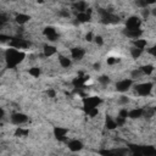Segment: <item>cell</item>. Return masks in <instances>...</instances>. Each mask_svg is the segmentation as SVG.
Masks as SVG:
<instances>
[{
	"label": "cell",
	"instance_id": "obj_5",
	"mask_svg": "<svg viewBox=\"0 0 156 156\" xmlns=\"http://www.w3.org/2000/svg\"><path fill=\"white\" fill-rule=\"evenodd\" d=\"M140 23H142V21H140L138 17H129L126 22V27L127 29H138L140 27Z\"/></svg>",
	"mask_w": 156,
	"mask_h": 156
},
{
	"label": "cell",
	"instance_id": "obj_10",
	"mask_svg": "<svg viewBox=\"0 0 156 156\" xmlns=\"http://www.w3.org/2000/svg\"><path fill=\"white\" fill-rule=\"evenodd\" d=\"M82 148H83V144L79 140H71L69 143V149L71 151H79Z\"/></svg>",
	"mask_w": 156,
	"mask_h": 156
},
{
	"label": "cell",
	"instance_id": "obj_22",
	"mask_svg": "<svg viewBox=\"0 0 156 156\" xmlns=\"http://www.w3.org/2000/svg\"><path fill=\"white\" fill-rule=\"evenodd\" d=\"M142 71L144 72V75H151L154 71V67L151 65H145V66H143Z\"/></svg>",
	"mask_w": 156,
	"mask_h": 156
},
{
	"label": "cell",
	"instance_id": "obj_14",
	"mask_svg": "<svg viewBox=\"0 0 156 156\" xmlns=\"http://www.w3.org/2000/svg\"><path fill=\"white\" fill-rule=\"evenodd\" d=\"M29 21V16L28 15H24V14H20L16 16V22L18 24H24L26 22H28Z\"/></svg>",
	"mask_w": 156,
	"mask_h": 156
},
{
	"label": "cell",
	"instance_id": "obj_4",
	"mask_svg": "<svg viewBox=\"0 0 156 156\" xmlns=\"http://www.w3.org/2000/svg\"><path fill=\"white\" fill-rule=\"evenodd\" d=\"M132 83H133L132 79H123V81H119L117 84H116V89H117V92H121V93L127 92L129 88H131Z\"/></svg>",
	"mask_w": 156,
	"mask_h": 156
},
{
	"label": "cell",
	"instance_id": "obj_37",
	"mask_svg": "<svg viewBox=\"0 0 156 156\" xmlns=\"http://www.w3.org/2000/svg\"><path fill=\"white\" fill-rule=\"evenodd\" d=\"M151 14H153V15H154V16H156V7H155V9H153V10H151Z\"/></svg>",
	"mask_w": 156,
	"mask_h": 156
},
{
	"label": "cell",
	"instance_id": "obj_28",
	"mask_svg": "<svg viewBox=\"0 0 156 156\" xmlns=\"http://www.w3.org/2000/svg\"><path fill=\"white\" fill-rule=\"evenodd\" d=\"M143 75H144V72L142 71V69H139V70H137V71H133V73H132L133 78H136V77H140V76H143Z\"/></svg>",
	"mask_w": 156,
	"mask_h": 156
},
{
	"label": "cell",
	"instance_id": "obj_20",
	"mask_svg": "<svg viewBox=\"0 0 156 156\" xmlns=\"http://www.w3.org/2000/svg\"><path fill=\"white\" fill-rule=\"evenodd\" d=\"M59 61H60V65H61L62 67H70V66H71V61H70L69 58L61 56V58L59 59Z\"/></svg>",
	"mask_w": 156,
	"mask_h": 156
},
{
	"label": "cell",
	"instance_id": "obj_9",
	"mask_svg": "<svg viewBox=\"0 0 156 156\" xmlns=\"http://www.w3.org/2000/svg\"><path fill=\"white\" fill-rule=\"evenodd\" d=\"M10 45L15 49H24L27 46V43L23 40V39H14L10 41Z\"/></svg>",
	"mask_w": 156,
	"mask_h": 156
},
{
	"label": "cell",
	"instance_id": "obj_30",
	"mask_svg": "<svg viewBox=\"0 0 156 156\" xmlns=\"http://www.w3.org/2000/svg\"><path fill=\"white\" fill-rule=\"evenodd\" d=\"M94 39L96 41V44H99V45H102L104 44V40H102V38L100 37V35H98V37H95Z\"/></svg>",
	"mask_w": 156,
	"mask_h": 156
},
{
	"label": "cell",
	"instance_id": "obj_1",
	"mask_svg": "<svg viewBox=\"0 0 156 156\" xmlns=\"http://www.w3.org/2000/svg\"><path fill=\"white\" fill-rule=\"evenodd\" d=\"M23 58H24V54L22 51H20L15 48L7 50V53H6V61H7V65L10 67H14L17 64H20V62L23 60Z\"/></svg>",
	"mask_w": 156,
	"mask_h": 156
},
{
	"label": "cell",
	"instance_id": "obj_35",
	"mask_svg": "<svg viewBox=\"0 0 156 156\" xmlns=\"http://www.w3.org/2000/svg\"><path fill=\"white\" fill-rule=\"evenodd\" d=\"M87 40H88V41L93 40V34H92V33H88V34H87Z\"/></svg>",
	"mask_w": 156,
	"mask_h": 156
},
{
	"label": "cell",
	"instance_id": "obj_24",
	"mask_svg": "<svg viewBox=\"0 0 156 156\" xmlns=\"http://www.w3.org/2000/svg\"><path fill=\"white\" fill-rule=\"evenodd\" d=\"M99 82H100L102 85H106L107 83L110 82V79H109L107 76H101V77H99Z\"/></svg>",
	"mask_w": 156,
	"mask_h": 156
},
{
	"label": "cell",
	"instance_id": "obj_16",
	"mask_svg": "<svg viewBox=\"0 0 156 156\" xmlns=\"http://www.w3.org/2000/svg\"><path fill=\"white\" fill-rule=\"evenodd\" d=\"M75 7H76V10H78L79 12H85L87 4H85L84 1H81V0H78V1L76 3V5H75Z\"/></svg>",
	"mask_w": 156,
	"mask_h": 156
},
{
	"label": "cell",
	"instance_id": "obj_39",
	"mask_svg": "<svg viewBox=\"0 0 156 156\" xmlns=\"http://www.w3.org/2000/svg\"><path fill=\"white\" fill-rule=\"evenodd\" d=\"M154 111H155V112H156V106H155V107H154Z\"/></svg>",
	"mask_w": 156,
	"mask_h": 156
},
{
	"label": "cell",
	"instance_id": "obj_3",
	"mask_svg": "<svg viewBox=\"0 0 156 156\" xmlns=\"http://www.w3.org/2000/svg\"><path fill=\"white\" fill-rule=\"evenodd\" d=\"M101 102V99L98 98V96H92V98H87L84 100V107L85 110L88 111L89 109H93V107H98V105Z\"/></svg>",
	"mask_w": 156,
	"mask_h": 156
},
{
	"label": "cell",
	"instance_id": "obj_15",
	"mask_svg": "<svg viewBox=\"0 0 156 156\" xmlns=\"http://www.w3.org/2000/svg\"><path fill=\"white\" fill-rule=\"evenodd\" d=\"M56 53V48L55 46H51V45H46L44 48V55L46 56V58H49V56L54 55Z\"/></svg>",
	"mask_w": 156,
	"mask_h": 156
},
{
	"label": "cell",
	"instance_id": "obj_26",
	"mask_svg": "<svg viewBox=\"0 0 156 156\" xmlns=\"http://www.w3.org/2000/svg\"><path fill=\"white\" fill-rule=\"evenodd\" d=\"M136 4L138 5L139 7H142V9H145V7L148 6V4H147L145 0H136Z\"/></svg>",
	"mask_w": 156,
	"mask_h": 156
},
{
	"label": "cell",
	"instance_id": "obj_13",
	"mask_svg": "<svg viewBox=\"0 0 156 156\" xmlns=\"http://www.w3.org/2000/svg\"><path fill=\"white\" fill-rule=\"evenodd\" d=\"M144 115V110L143 109H134V110L132 111H129L128 112V117H131V118H139V117H142Z\"/></svg>",
	"mask_w": 156,
	"mask_h": 156
},
{
	"label": "cell",
	"instance_id": "obj_7",
	"mask_svg": "<svg viewBox=\"0 0 156 156\" xmlns=\"http://www.w3.org/2000/svg\"><path fill=\"white\" fill-rule=\"evenodd\" d=\"M126 35L128 38H131V39H138L140 35L143 34V31L138 28V29H126Z\"/></svg>",
	"mask_w": 156,
	"mask_h": 156
},
{
	"label": "cell",
	"instance_id": "obj_12",
	"mask_svg": "<svg viewBox=\"0 0 156 156\" xmlns=\"http://www.w3.org/2000/svg\"><path fill=\"white\" fill-rule=\"evenodd\" d=\"M44 34L48 37V39L49 40H56L58 39V34H56V32H55V29L54 28H51V27H49V28H45V31H44Z\"/></svg>",
	"mask_w": 156,
	"mask_h": 156
},
{
	"label": "cell",
	"instance_id": "obj_23",
	"mask_svg": "<svg viewBox=\"0 0 156 156\" xmlns=\"http://www.w3.org/2000/svg\"><path fill=\"white\" fill-rule=\"evenodd\" d=\"M29 75L33 76V77H39L40 75V70L38 69V67H32V69L29 70Z\"/></svg>",
	"mask_w": 156,
	"mask_h": 156
},
{
	"label": "cell",
	"instance_id": "obj_33",
	"mask_svg": "<svg viewBox=\"0 0 156 156\" xmlns=\"http://www.w3.org/2000/svg\"><path fill=\"white\" fill-rule=\"evenodd\" d=\"M48 95H49L50 98H55V92H54L53 89H49V90H48Z\"/></svg>",
	"mask_w": 156,
	"mask_h": 156
},
{
	"label": "cell",
	"instance_id": "obj_36",
	"mask_svg": "<svg viewBox=\"0 0 156 156\" xmlns=\"http://www.w3.org/2000/svg\"><path fill=\"white\" fill-rule=\"evenodd\" d=\"M145 1H147L148 5H151V4H155V3H156V0H145Z\"/></svg>",
	"mask_w": 156,
	"mask_h": 156
},
{
	"label": "cell",
	"instance_id": "obj_32",
	"mask_svg": "<svg viewBox=\"0 0 156 156\" xmlns=\"http://www.w3.org/2000/svg\"><path fill=\"white\" fill-rule=\"evenodd\" d=\"M149 53L151 54L153 56H155V58H156V46H153V48L149 50Z\"/></svg>",
	"mask_w": 156,
	"mask_h": 156
},
{
	"label": "cell",
	"instance_id": "obj_31",
	"mask_svg": "<svg viewBox=\"0 0 156 156\" xmlns=\"http://www.w3.org/2000/svg\"><path fill=\"white\" fill-rule=\"evenodd\" d=\"M117 61H118V60L115 59V58H109V59H107V64H109V65H113V64H116Z\"/></svg>",
	"mask_w": 156,
	"mask_h": 156
},
{
	"label": "cell",
	"instance_id": "obj_17",
	"mask_svg": "<svg viewBox=\"0 0 156 156\" xmlns=\"http://www.w3.org/2000/svg\"><path fill=\"white\" fill-rule=\"evenodd\" d=\"M77 20L79 22H87V21L90 20V15H88L87 12H79L77 15Z\"/></svg>",
	"mask_w": 156,
	"mask_h": 156
},
{
	"label": "cell",
	"instance_id": "obj_25",
	"mask_svg": "<svg viewBox=\"0 0 156 156\" xmlns=\"http://www.w3.org/2000/svg\"><path fill=\"white\" fill-rule=\"evenodd\" d=\"M126 119H127V118L121 117V116H117V118H116V123H117V126H123V124L126 123Z\"/></svg>",
	"mask_w": 156,
	"mask_h": 156
},
{
	"label": "cell",
	"instance_id": "obj_8",
	"mask_svg": "<svg viewBox=\"0 0 156 156\" xmlns=\"http://www.w3.org/2000/svg\"><path fill=\"white\" fill-rule=\"evenodd\" d=\"M54 134L59 140H65L66 139V134H67V129L61 128V127H56L54 129Z\"/></svg>",
	"mask_w": 156,
	"mask_h": 156
},
{
	"label": "cell",
	"instance_id": "obj_34",
	"mask_svg": "<svg viewBox=\"0 0 156 156\" xmlns=\"http://www.w3.org/2000/svg\"><path fill=\"white\" fill-rule=\"evenodd\" d=\"M121 102H122V104L128 102V98H126V96H121Z\"/></svg>",
	"mask_w": 156,
	"mask_h": 156
},
{
	"label": "cell",
	"instance_id": "obj_2",
	"mask_svg": "<svg viewBox=\"0 0 156 156\" xmlns=\"http://www.w3.org/2000/svg\"><path fill=\"white\" fill-rule=\"evenodd\" d=\"M153 89V83H142L136 87V92L140 96H147L150 94V92Z\"/></svg>",
	"mask_w": 156,
	"mask_h": 156
},
{
	"label": "cell",
	"instance_id": "obj_18",
	"mask_svg": "<svg viewBox=\"0 0 156 156\" xmlns=\"http://www.w3.org/2000/svg\"><path fill=\"white\" fill-rule=\"evenodd\" d=\"M116 127H118L117 123H116V119H112L110 117H107V119H106V128L107 129H115Z\"/></svg>",
	"mask_w": 156,
	"mask_h": 156
},
{
	"label": "cell",
	"instance_id": "obj_11",
	"mask_svg": "<svg viewBox=\"0 0 156 156\" xmlns=\"http://www.w3.org/2000/svg\"><path fill=\"white\" fill-rule=\"evenodd\" d=\"M71 55L72 58L76 59V60H81L83 56H84V50L82 48H73L71 50Z\"/></svg>",
	"mask_w": 156,
	"mask_h": 156
},
{
	"label": "cell",
	"instance_id": "obj_21",
	"mask_svg": "<svg viewBox=\"0 0 156 156\" xmlns=\"http://www.w3.org/2000/svg\"><path fill=\"white\" fill-rule=\"evenodd\" d=\"M142 53H143V50L142 49H138V48H133L131 50V54H132V58L133 59H138L139 56L142 55Z\"/></svg>",
	"mask_w": 156,
	"mask_h": 156
},
{
	"label": "cell",
	"instance_id": "obj_27",
	"mask_svg": "<svg viewBox=\"0 0 156 156\" xmlns=\"http://www.w3.org/2000/svg\"><path fill=\"white\" fill-rule=\"evenodd\" d=\"M27 134H28V131H24V129H22V128H18L17 131H16V136H17V137L27 136Z\"/></svg>",
	"mask_w": 156,
	"mask_h": 156
},
{
	"label": "cell",
	"instance_id": "obj_19",
	"mask_svg": "<svg viewBox=\"0 0 156 156\" xmlns=\"http://www.w3.org/2000/svg\"><path fill=\"white\" fill-rule=\"evenodd\" d=\"M147 40H144V39H136V41H134V45H136V48H138V49H144L145 46H147Z\"/></svg>",
	"mask_w": 156,
	"mask_h": 156
},
{
	"label": "cell",
	"instance_id": "obj_29",
	"mask_svg": "<svg viewBox=\"0 0 156 156\" xmlns=\"http://www.w3.org/2000/svg\"><path fill=\"white\" fill-rule=\"evenodd\" d=\"M118 116H121V117L127 118V116H128V112H127V110H126V109H123V110H121V111H119Z\"/></svg>",
	"mask_w": 156,
	"mask_h": 156
},
{
	"label": "cell",
	"instance_id": "obj_6",
	"mask_svg": "<svg viewBox=\"0 0 156 156\" xmlns=\"http://www.w3.org/2000/svg\"><path fill=\"white\" fill-rule=\"evenodd\" d=\"M27 119L28 117L24 115V113H14V115L11 116V121L12 123L15 124H21V123H24V122H27Z\"/></svg>",
	"mask_w": 156,
	"mask_h": 156
},
{
	"label": "cell",
	"instance_id": "obj_38",
	"mask_svg": "<svg viewBox=\"0 0 156 156\" xmlns=\"http://www.w3.org/2000/svg\"><path fill=\"white\" fill-rule=\"evenodd\" d=\"M70 1H73V3H77V1H78V0H70Z\"/></svg>",
	"mask_w": 156,
	"mask_h": 156
}]
</instances>
